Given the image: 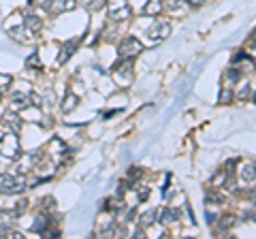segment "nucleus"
<instances>
[{
  "mask_svg": "<svg viewBox=\"0 0 256 239\" xmlns=\"http://www.w3.org/2000/svg\"><path fill=\"white\" fill-rule=\"evenodd\" d=\"M28 209V201H20L17 203V209H15V216H21Z\"/></svg>",
  "mask_w": 256,
  "mask_h": 239,
  "instance_id": "obj_23",
  "label": "nucleus"
},
{
  "mask_svg": "<svg viewBox=\"0 0 256 239\" xmlns=\"http://www.w3.org/2000/svg\"><path fill=\"white\" fill-rule=\"evenodd\" d=\"M156 216L160 218V222H175V220H179V209H171V207H167V209H162V212H156Z\"/></svg>",
  "mask_w": 256,
  "mask_h": 239,
  "instance_id": "obj_13",
  "label": "nucleus"
},
{
  "mask_svg": "<svg viewBox=\"0 0 256 239\" xmlns=\"http://www.w3.org/2000/svg\"><path fill=\"white\" fill-rule=\"evenodd\" d=\"M162 7H165V2L162 0H148L143 7V15H149V17H156L162 13Z\"/></svg>",
  "mask_w": 256,
  "mask_h": 239,
  "instance_id": "obj_11",
  "label": "nucleus"
},
{
  "mask_svg": "<svg viewBox=\"0 0 256 239\" xmlns=\"http://www.w3.org/2000/svg\"><path fill=\"white\" fill-rule=\"evenodd\" d=\"M79 47V39H71V41H66V43L62 45V51H60V56H58V64H64L75 54V49Z\"/></svg>",
  "mask_w": 256,
  "mask_h": 239,
  "instance_id": "obj_7",
  "label": "nucleus"
},
{
  "mask_svg": "<svg viewBox=\"0 0 256 239\" xmlns=\"http://www.w3.org/2000/svg\"><path fill=\"white\" fill-rule=\"evenodd\" d=\"M188 4H192V7H201V4H205L207 0H186Z\"/></svg>",
  "mask_w": 256,
  "mask_h": 239,
  "instance_id": "obj_30",
  "label": "nucleus"
},
{
  "mask_svg": "<svg viewBox=\"0 0 256 239\" xmlns=\"http://www.w3.org/2000/svg\"><path fill=\"white\" fill-rule=\"evenodd\" d=\"M47 224H49V220L45 218V216H39L37 222L32 224V231L34 233H45V231H47Z\"/></svg>",
  "mask_w": 256,
  "mask_h": 239,
  "instance_id": "obj_19",
  "label": "nucleus"
},
{
  "mask_svg": "<svg viewBox=\"0 0 256 239\" xmlns=\"http://www.w3.org/2000/svg\"><path fill=\"white\" fill-rule=\"evenodd\" d=\"M231 101H233V90H231V86L224 81L222 90H220V103H231Z\"/></svg>",
  "mask_w": 256,
  "mask_h": 239,
  "instance_id": "obj_21",
  "label": "nucleus"
},
{
  "mask_svg": "<svg viewBox=\"0 0 256 239\" xmlns=\"http://www.w3.org/2000/svg\"><path fill=\"white\" fill-rule=\"evenodd\" d=\"M0 98H2V94H0Z\"/></svg>",
  "mask_w": 256,
  "mask_h": 239,
  "instance_id": "obj_31",
  "label": "nucleus"
},
{
  "mask_svg": "<svg viewBox=\"0 0 256 239\" xmlns=\"http://www.w3.org/2000/svg\"><path fill=\"white\" fill-rule=\"evenodd\" d=\"M248 96H250V86L243 84V86H241V92H239V98L243 101V98H248Z\"/></svg>",
  "mask_w": 256,
  "mask_h": 239,
  "instance_id": "obj_25",
  "label": "nucleus"
},
{
  "mask_svg": "<svg viewBox=\"0 0 256 239\" xmlns=\"http://www.w3.org/2000/svg\"><path fill=\"white\" fill-rule=\"evenodd\" d=\"M156 212H158V209H148L145 214H141V218H139V226H141V229H149V226L154 224V220H156Z\"/></svg>",
  "mask_w": 256,
  "mask_h": 239,
  "instance_id": "obj_14",
  "label": "nucleus"
},
{
  "mask_svg": "<svg viewBox=\"0 0 256 239\" xmlns=\"http://www.w3.org/2000/svg\"><path fill=\"white\" fill-rule=\"evenodd\" d=\"M24 24L30 32H37L41 30V26H43V22H41V17L37 13H32V11H26L24 13Z\"/></svg>",
  "mask_w": 256,
  "mask_h": 239,
  "instance_id": "obj_9",
  "label": "nucleus"
},
{
  "mask_svg": "<svg viewBox=\"0 0 256 239\" xmlns=\"http://www.w3.org/2000/svg\"><path fill=\"white\" fill-rule=\"evenodd\" d=\"M11 103H13L15 109H26L28 105H30V101H28L26 94H21V92H15L13 96H11Z\"/></svg>",
  "mask_w": 256,
  "mask_h": 239,
  "instance_id": "obj_17",
  "label": "nucleus"
},
{
  "mask_svg": "<svg viewBox=\"0 0 256 239\" xmlns=\"http://www.w3.org/2000/svg\"><path fill=\"white\" fill-rule=\"evenodd\" d=\"M28 32L30 30H28L26 26H17V28H11L9 30V37L13 41H17V43H28V41H30V34Z\"/></svg>",
  "mask_w": 256,
  "mask_h": 239,
  "instance_id": "obj_10",
  "label": "nucleus"
},
{
  "mask_svg": "<svg viewBox=\"0 0 256 239\" xmlns=\"http://www.w3.org/2000/svg\"><path fill=\"white\" fill-rule=\"evenodd\" d=\"M75 0H45V9L51 13H64V11H73L75 9Z\"/></svg>",
  "mask_w": 256,
  "mask_h": 239,
  "instance_id": "obj_6",
  "label": "nucleus"
},
{
  "mask_svg": "<svg viewBox=\"0 0 256 239\" xmlns=\"http://www.w3.org/2000/svg\"><path fill=\"white\" fill-rule=\"evenodd\" d=\"M224 222L222 224H220V229H222V231H226V229H229V226H233V218H231V216H224Z\"/></svg>",
  "mask_w": 256,
  "mask_h": 239,
  "instance_id": "obj_24",
  "label": "nucleus"
},
{
  "mask_svg": "<svg viewBox=\"0 0 256 239\" xmlns=\"http://www.w3.org/2000/svg\"><path fill=\"white\" fill-rule=\"evenodd\" d=\"M15 212H0V237H4V233H7L11 226L15 222Z\"/></svg>",
  "mask_w": 256,
  "mask_h": 239,
  "instance_id": "obj_12",
  "label": "nucleus"
},
{
  "mask_svg": "<svg viewBox=\"0 0 256 239\" xmlns=\"http://www.w3.org/2000/svg\"><path fill=\"white\" fill-rule=\"evenodd\" d=\"M26 66H30V68H41V62H39V54H37V51H34L30 58H26Z\"/></svg>",
  "mask_w": 256,
  "mask_h": 239,
  "instance_id": "obj_22",
  "label": "nucleus"
},
{
  "mask_svg": "<svg viewBox=\"0 0 256 239\" xmlns=\"http://www.w3.org/2000/svg\"><path fill=\"white\" fill-rule=\"evenodd\" d=\"M139 177H141V169H137V167H135V171H130L128 179H130V182H135V179H139Z\"/></svg>",
  "mask_w": 256,
  "mask_h": 239,
  "instance_id": "obj_27",
  "label": "nucleus"
},
{
  "mask_svg": "<svg viewBox=\"0 0 256 239\" xmlns=\"http://www.w3.org/2000/svg\"><path fill=\"white\" fill-rule=\"evenodd\" d=\"M0 154L9 160H15L21 156V145H20L17 132H7V135L0 139Z\"/></svg>",
  "mask_w": 256,
  "mask_h": 239,
  "instance_id": "obj_1",
  "label": "nucleus"
},
{
  "mask_svg": "<svg viewBox=\"0 0 256 239\" xmlns=\"http://www.w3.org/2000/svg\"><path fill=\"white\" fill-rule=\"evenodd\" d=\"M141 51H143V45H141V41H137L135 37H128L120 43V58L122 60H132V58H137Z\"/></svg>",
  "mask_w": 256,
  "mask_h": 239,
  "instance_id": "obj_4",
  "label": "nucleus"
},
{
  "mask_svg": "<svg viewBox=\"0 0 256 239\" xmlns=\"http://www.w3.org/2000/svg\"><path fill=\"white\" fill-rule=\"evenodd\" d=\"M165 7L171 11V13H184L186 7H188V2H186V0H167Z\"/></svg>",
  "mask_w": 256,
  "mask_h": 239,
  "instance_id": "obj_15",
  "label": "nucleus"
},
{
  "mask_svg": "<svg viewBox=\"0 0 256 239\" xmlns=\"http://www.w3.org/2000/svg\"><path fill=\"white\" fill-rule=\"evenodd\" d=\"M148 196H149V190H148V188H139V199L145 201Z\"/></svg>",
  "mask_w": 256,
  "mask_h": 239,
  "instance_id": "obj_28",
  "label": "nucleus"
},
{
  "mask_svg": "<svg viewBox=\"0 0 256 239\" xmlns=\"http://www.w3.org/2000/svg\"><path fill=\"white\" fill-rule=\"evenodd\" d=\"M132 15V9L128 0H109V17L113 22H124Z\"/></svg>",
  "mask_w": 256,
  "mask_h": 239,
  "instance_id": "obj_3",
  "label": "nucleus"
},
{
  "mask_svg": "<svg viewBox=\"0 0 256 239\" xmlns=\"http://www.w3.org/2000/svg\"><path fill=\"white\" fill-rule=\"evenodd\" d=\"M169 34H171V26H169V22H154V24L148 28V37L152 41L167 39Z\"/></svg>",
  "mask_w": 256,
  "mask_h": 239,
  "instance_id": "obj_5",
  "label": "nucleus"
},
{
  "mask_svg": "<svg viewBox=\"0 0 256 239\" xmlns=\"http://www.w3.org/2000/svg\"><path fill=\"white\" fill-rule=\"evenodd\" d=\"M77 103H79V98L75 96V94H66V98H64V103H62V113H71L73 109H77Z\"/></svg>",
  "mask_w": 256,
  "mask_h": 239,
  "instance_id": "obj_16",
  "label": "nucleus"
},
{
  "mask_svg": "<svg viewBox=\"0 0 256 239\" xmlns=\"http://www.w3.org/2000/svg\"><path fill=\"white\" fill-rule=\"evenodd\" d=\"M30 101H32L34 107H43V101H41V98H39L37 94H32V96H30Z\"/></svg>",
  "mask_w": 256,
  "mask_h": 239,
  "instance_id": "obj_29",
  "label": "nucleus"
},
{
  "mask_svg": "<svg viewBox=\"0 0 256 239\" xmlns=\"http://www.w3.org/2000/svg\"><path fill=\"white\" fill-rule=\"evenodd\" d=\"M11 75H0V88H4V86H9L11 84Z\"/></svg>",
  "mask_w": 256,
  "mask_h": 239,
  "instance_id": "obj_26",
  "label": "nucleus"
},
{
  "mask_svg": "<svg viewBox=\"0 0 256 239\" xmlns=\"http://www.w3.org/2000/svg\"><path fill=\"white\" fill-rule=\"evenodd\" d=\"M241 177H243V182H254V165L252 162L241 167Z\"/></svg>",
  "mask_w": 256,
  "mask_h": 239,
  "instance_id": "obj_20",
  "label": "nucleus"
},
{
  "mask_svg": "<svg viewBox=\"0 0 256 239\" xmlns=\"http://www.w3.org/2000/svg\"><path fill=\"white\" fill-rule=\"evenodd\" d=\"M105 4H107V0H84V7L90 11V13H96V11H101Z\"/></svg>",
  "mask_w": 256,
  "mask_h": 239,
  "instance_id": "obj_18",
  "label": "nucleus"
},
{
  "mask_svg": "<svg viewBox=\"0 0 256 239\" xmlns=\"http://www.w3.org/2000/svg\"><path fill=\"white\" fill-rule=\"evenodd\" d=\"M24 188H26L24 173H20V175L2 173V175H0V192H4V195H17V192H21Z\"/></svg>",
  "mask_w": 256,
  "mask_h": 239,
  "instance_id": "obj_2",
  "label": "nucleus"
},
{
  "mask_svg": "<svg viewBox=\"0 0 256 239\" xmlns=\"http://www.w3.org/2000/svg\"><path fill=\"white\" fill-rule=\"evenodd\" d=\"M2 124L4 128H7L9 132H20V128H21V118L17 113H4V118H2Z\"/></svg>",
  "mask_w": 256,
  "mask_h": 239,
  "instance_id": "obj_8",
  "label": "nucleus"
}]
</instances>
